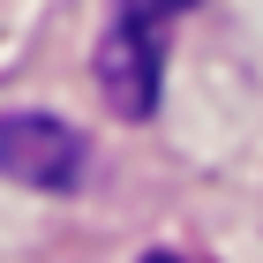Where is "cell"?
Listing matches in <instances>:
<instances>
[{
    "instance_id": "1",
    "label": "cell",
    "mask_w": 263,
    "mask_h": 263,
    "mask_svg": "<svg viewBox=\"0 0 263 263\" xmlns=\"http://www.w3.org/2000/svg\"><path fill=\"white\" fill-rule=\"evenodd\" d=\"M196 0H121L98 38V90L121 121H151L165 83V30L188 15Z\"/></svg>"
},
{
    "instance_id": "2",
    "label": "cell",
    "mask_w": 263,
    "mask_h": 263,
    "mask_svg": "<svg viewBox=\"0 0 263 263\" xmlns=\"http://www.w3.org/2000/svg\"><path fill=\"white\" fill-rule=\"evenodd\" d=\"M83 136L53 113H0V181L15 188H76L83 181Z\"/></svg>"
},
{
    "instance_id": "3",
    "label": "cell",
    "mask_w": 263,
    "mask_h": 263,
    "mask_svg": "<svg viewBox=\"0 0 263 263\" xmlns=\"http://www.w3.org/2000/svg\"><path fill=\"white\" fill-rule=\"evenodd\" d=\"M143 263H181V256H143Z\"/></svg>"
}]
</instances>
